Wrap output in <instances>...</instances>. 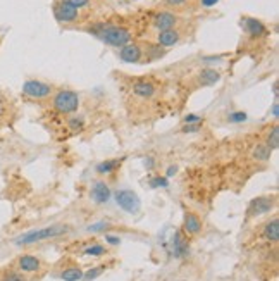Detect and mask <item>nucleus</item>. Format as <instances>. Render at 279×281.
I'll return each mask as SVG.
<instances>
[{
    "label": "nucleus",
    "mask_w": 279,
    "mask_h": 281,
    "mask_svg": "<svg viewBox=\"0 0 279 281\" xmlns=\"http://www.w3.org/2000/svg\"><path fill=\"white\" fill-rule=\"evenodd\" d=\"M67 231H69V226H66V224H50V226H47V228L33 229V231L24 233V235L16 238L14 244L19 247L21 245H31V244H36V242H44V240H49V238L66 235Z\"/></svg>",
    "instance_id": "1"
},
{
    "label": "nucleus",
    "mask_w": 279,
    "mask_h": 281,
    "mask_svg": "<svg viewBox=\"0 0 279 281\" xmlns=\"http://www.w3.org/2000/svg\"><path fill=\"white\" fill-rule=\"evenodd\" d=\"M79 95L72 90H59L54 95L52 105L59 114H74L79 109Z\"/></svg>",
    "instance_id": "2"
},
{
    "label": "nucleus",
    "mask_w": 279,
    "mask_h": 281,
    "mask_svg": "<svg viewBox=\"0 0 279 281\" xmlns=\"http://www.w3.org/2000/svg\"><path fill=\"white\" fill-rule=\"evenodd\" d=\"M97 36L100 38L104 44L110 45V47H119V49L131 42L130 29L123 28V26H112V24H107Z\"/></svg>",
    "instance_id": "3"
},
{
    "label": "nucleus",
    "mask_w": 279,
    "mask_h": 281,
    "mask_svg": "<svg viewBox=\"0 0 279 281\" xmlns=\"http://www.w3.org/2000/svg\"><path fill=\"white\" fill-rule=\"evenodd\" d=\"M114 198L117 202V206L126 211L128 214H138L141 209V202L138 198V195L131 190H117L114 193Z\"/></svg>",
    "instance_id": "4"
},
{
    "label": "nucleus",
    "mask_w": 279,
    "mask_h": 281,
    "mask_svg": "<svg viewBox=\"0 0 279 281\" xmlns=\"http://www.w3.org/2000/svg\"><path fill=\"white\" fill-rule=\"evenodd\" d=\"M23 93L29 99H49L54 93V87L40 79H28L23 83Z\"/></svg>",
    "instance_id": "5"
},
{
    "label": "nucleus",
    "mask_w": 279,
    "mask_h": 281,
    "mask_svg": "<svg viewBox=\"0 0 279 281\" xmlns=\"http://www.w3.org/2000/svg\"><path fill=\"white\" fill-rule=\"evenodd\" d=\"M54 18L62 24H71L79 19V11L69 6L66 0H61V2H55L54 6Z\"/></svg>",
    "instance_id": "6"
},
{
    "label": "nucleus",
    "mask_w": 279,
    "mask_h": 281,
    "mask_svg": "<svg viewBox=\"0 0 279 281\" xmlns=\"http://www.w3.org/2000/svg\"><path fill=\"white\" fill-rule=\"evenodd\" d=\"M152 23H153V28H157L158 31H164V29H173L178 26L179 18L174 12L161 11V12H157V14H153Z\"/></svg>",
    "instance_id": "7"
},
{
    "label": "nucleus",
    "mask_w": 279,
    "mask_h": 281,
    "mask_svg": "<svg viewBox=\"0 0 279 281\" xmlns=\"http://www.w3.org/2000/svg\"><path fill=\"white\" fill-rule=\"evenodd\" d=\"M119 57L123 62H140V59H143V49L138 44H126L119 50Z\"/></svg>",
    "instance_id": "8"
},
{
    "label": "nucleus",
    "mask_w": 279,
    "mask_h": 281,
    "mask_svg": "<svg viewBox=\"0 0 279 281\" xmlns=\"http://www.w3.org/2000/svg\"><path fill=\"white\" fill-rule=\"evenodd\" d=\"M274 207V200L270 197H257L248 206V216H260L269 212Z\"/></svg>",
    "instance_id": "9"
},
{
    "label": "nucleus",
    "mask_w": 279,
    "mask_h": 281,
    "mask_svg": "<svg viewBox=\"0 0 279 281\" xmlns=\"http://www.w3.org/2000/svg\"><path fill=\"white\" fill-rule=\"evenodd\" d=\"M242 24H243L245 31L253 38H260V36L269 35V29L265 28V24L260 23V21L255 18H245L242 21Z\"/></svg>",
    "instance_id": "10"
},
{
    "label": "nucleus",
    "mask_w": 279,
    "mask_h": 281,
    "mask_svg": "<svg viewBox=\"0 0 279 281\" xmlns=\"http://www.w3.org/2000/svg\"><path fill=\"white\" fill-rule=\"evenodd\" d=\"M179 42H181V33H179V29H176V28L158 31V35H157V45L164 47V49L178 45Z\"/></svg>",
    "instance_id": "11"
},
{
    "label": "nucleus",
    "mask_w": 279,
    "mask_h": 281,
    "mask_svg": "<svg viewBox=\"0 0 279 281\" xmlns=\"http://www.w3.org/2000/svg\"><path fill=\"white\" fill-rule=\"evenodd\" d=\"M188 252H190V244H188V240L184 238V233L176 231L174 236H173V254H174V257H178V259L186 257Z\"/></svg>",
    "instance_id": "12"
},
{
    "label": "nucleus",
    "mask_w": 279,
    "mask_h": 281,
    "mask_svg": "<svg viewBox=\"0 0 279 281\" xmlns=\"http://www.w3.org/2000/svg\"><path fill=\"white\" fill-rule=\"evenodd\" d=\"M221 82V73L217 69H212V67H205V69L198 71V78H196V83L200 87H212Z\"/></svg>",
    "instance_id": "13"
},
{
    "label": "nucleus",
    "mask_w": 279,
    "mask_h": 281,
    "mask_svg": "<svg viewBox=\"0 0 279 281\" xmlns=\"http://www.w3.org/2000/svg\"><path fill=\"white\" fill-rule=\"evenodd\" d=\"M92 197L97 204H105L112 197V191H110V188L104 181H95V185L92 188Z\"/></svg>",
    "instance_id": "14"
},
{
    "label": "nucleus",
    "mask_w": 279,
    "mask_h": 281,
    "mask_svg": "<svg viewBox=\"0 0 279 281\" xmlns=\"http://www.w3.org/2000/svg\"><path fill=\"white\" fill-rule=\"evenodd\" d=\"M133 93L140 99H150L155 93V85L147 79H140V82L133 83Z\"/></svg>",
    "instance_id": "15"
},
{
    "label": "nucleus",
    "mask_w": 279,
    "mask_h": 281,
    "mask_svg": "<svg viewBox=\"0 0 279 281\" xmlns=\"http://www.w3.org/2000/svg\"><path fill=\"white\" fill-rule=\"evenodd\" d=\"M40 267H42V262L35 255H21L18 259V269L23 272H35Z\"/></svg>",
    "instance_id": "16"
},
{
    "label": "nucleus",
    "mask_w": 279,
    "mask_h": 281,
    "mask_svg": "<svg viewBox=\"0 0 279 281\" xmlns=\"http://www.w3.org/2000/svg\"><path fill=\"white\" fill-rule=\"evenodd\" d=\"M184 231L190 233V235H196V233H200L202 229V221L196 214H193V212H186L184 214Z\"/></svg>",
    "instance_id": "17"
},
{
    "label": "nucleus",
    "mask_w": 279,
    "mask_h": 281,
    "mask_svg": "<svg viewBox=\"0 0 279 281\" xmlns=\"http://www.w3.org/2000/svg\"><path fill=\"white\" fill-rule=\"evenodd\" d=\"M262 236L269 242H277L279 240V221L277 219L269 221L264 226V229H262Z\"/></svg>",
    "instance_id": "18"
},
{
    "label": "nucleus",
    "mask_w": 279,
    "mask_h": 281,
    "mask_svg": "<svg viewBox=\"0 0 279 281\" xmlns=\"http://www.w3.org/2000/svg\"><path fill=\"white\" fill-rule=\"evenodd\" d=\"M270 155H272V150H270L265 143H259V145L252 150V157L255 160H259V163H267L270 159Z\"/></svg>",
    "instance_id": "19"
},
{
    "label": "nucleus",
    "mask_w": 279,
    "mask_h": 281,
    "mask_svg": "<svg viewBox=\"0 0 279 281\" xmlns=\"http://www.w3.org/2000/svg\"><path fill=\"white\" fill-rule=\"evenodd\" d=\"M119 166H121V160H119V159L104 160V163H100V164L97 166V173H100V174H110V173H114L115 169H119Z\"/></svg>",
    "instance_id": "20"
},
{
    "label": "nucleus",
    "mask_w": 279,
    "mask_h": 281,
    "mask_svg": "<svg viewBox=\"0 0 279 281\" xmlns=\"http://www.w3.org/2000/svg\"><path fill=\"white\" fill-rule=\"evenodd\" d=\"M61 279L64 281H79L83 279V271L79 267H69V269L61 272Z\"/></svg>",
    "instance_id": "21"
},
{
    "label": "nucleus",
    "mask_w": 279,
    "mask_h": 281,
    "mask_svg": "<svg viewBox=\"0 0 279 281\" xmlns=\"http://www.w3.org/2000/svg\"><path fill=\"white\" fill-rule=\"evenodd\" d=\"M265 145H267L270 150H276L279 145V126L274 125L272 130L269 131L267 138H265Z\"/></svg>",
    "instance_id": "22"
},
{
    "label": "nucleus",
    "mask_w": 279,
    "mask_h": 281,
    "mask_svg": "<svg viewBox=\"0 0 279 281\" xmlns=\"http://www.w3.org/2000/svg\"><path fill=\"white\" fill-rule=\"evenodd\" d=\"M67 126L71 128L72 131H83L85 128V117L83 116H74L67 121Z\"/></svg>",
    "instance_id": "23"
},
{
    "label": "nucleus",
    "mask_w": 279,
    "mask_h": 281,
    "mask_svg": "<svg viewBox=\"0 0 279 281\" xmlns=\"http://www.w3.org/2000/svg\"><path fill=\"white\" fill-rule=\"evenodd\" d=\"M164 54H166V50H164V47H161V45H152L148 49V59L150 61H157V59H161Z\"/></svg>",
    "instance_id": "24"
},
{
    "label": "nucleus",
    "mask_w": 279,
    "mask_h": 281,
    "mask_svg": "<svg viewBox=\"0 0 279 281\" xmlns=\"http://www.w3.org/2000/svg\"><path fill=\"white\" fill-rule=\"evenodd\" d=\"M102 272H104V266H102V267H93V269L83 272V279H85V281H92V279L98 278V276H100Z\"/></svg>",
    "instance_id": "25"
},
{
    "label": "nucleus",
    "mask_w": 279,
    "mask_h": 281,
    "mask_svg": "<svg viewBox=\"0 0 279 281\" xmlns=\"http://www.w3.org/2000/svg\"><path fill=\"white\" fill-rule=\"evenodd\" d=\"M105 252H107L105 247H102V245H92V247H88V249H85V254H87V255H93V257L104 255Z\"/></svg>",
    "instance_id": "26"
},
{
    "label": "nucleus",
    "mask_w": 279,
    "mask_h": 281,
    "mask_svg": "<svg viewBox=\"0 0 279 281\" xmlns=\"http://www.w3.org/2000/svg\"><path fill=\"white\" fill-rule=\"evenodd\" d=\"M69 6H72L74 9H87V7L92 6V0H66Z\"/></svg>",
    "instance_id": "27"
},
{
    "label": "nucleus",
    "mask_w": 279,
    "mask_h": 281,
    "mask_svg": "<svg viewBox=\"0 0 279 281\" xmlns=\"http://www.w3.org/2000/svg\"><path fill=\"white\" fill-rule=\"evenodd\" d=\"M204 126V121L200 123H188V125H184L181 128L183 133H195V131H200V128Z\"/></svg>",
    "instance_id": "28"
},
{
    "label": "nucleus",
    "mask_w": 279,
    "mask_h": 281,
    "mask_svg": "<svg viewBox=\"0 0 279 281\" xmlns=\"http://www.w3.org/2000/svg\"><path fill=\"white\" fill-rule=\"evenodd\" d=\"M247 112H243V110H238V112H231L229 114V121L231 123H243V121H247Z\"/></svg>",
    "instance_id": "29"
},
{
    "label": "nucleus",
    "mask_w": 279,
    "mask_h": 281,
    "mask_svg": "<svg viewBox=\"0 0 279 281\" xmlns=\"http://www.w3.org/2000/svg\"><path fill=\"white\" fill-rule=\"evenodd\" d=\"M110 228V224L109 223H105V221H100V223H97V224H92V226H88V231H92V233H98V231H105V229H109Z\"/></svg>",
    "instance_id": "30"
},
{
    "label": "nucleus",
    "mask_w": 279,
    "mask_h": 281,
    "mask_svg": "<svg viewBox=\"0 0 279 281\" xmlns=\"http://www.w3.org/2000/svg\"><path fill=\"white\" fill-rule=\"evenodd\" d=\"M167 185H169V183H167V178H161V176H157V178H152V180H150V186H152V188H158V186H162V188H166Z\"/></svg>",
    "instance_id": "31"
},
{
    "label": "nucleus",
    "mask_w": 279,
    "mask_h": 281,
    "mask_svg": "<svg viewBox=\"0 0 279 281\" xmlns=\"http://www.w3.org/2000/svg\"><path fill=\"white\" fill-rule=\"evenodd\" d=\"M0 281H24V276L18 274V272H9V274H6Z\"/></svg>",
    "instance_id": "32"
},
{
    "label": "nucleus",
    "mask_w": 279,
    "mask_h": 281,
    "mask_svg": "<svg viewBox=\"0 0 279 281\" xmlns=\"http://www.w3.org/2000/svg\"><path fill=\"white\" fill-rule=\"evenodd\" d=\"M188 0H164V6H167V7H181Z\"/></svg>",
    "instance_id": "33"
},
{
    "label": "nucleus",
    "mask_w": 279,
    "mask_h": 281,
    "mask_svg": "<svg viewBox=\"0 0 279 281\" xmlns=\"http://www.w3.org/2000/svg\"><path fill=\"white\" fill-rule=\"evenodd\" d=\"M204 121V117L202 116H195V114H188V116H184V125H188V123H200Z\"/></svg>",
    "instance_id": "34"
},
{
    "label": "nucleus",
    "mask_w": 279,
    "mask_h": 281,
    "mask_svg": "<svg viewBox=\"0 0 279 281\" xmlns=\"http://www.w3.org/2000/svg\"><path fill=\"white\" fill-rule=\"evenodd\" d=\"M105 240L109 242L110 245H119V244H121V240H119L117 236H114V235H105Z\"/></svg>",
    "instance_id": "35"
},
{
    "label": "nucleus",
    "mask_w": 279,
    "mask_h": 281,
    "mask_svg": "<svg viewBox=\"0 0 279 281\" xmlns=\"http://www.w3.org/2000/svg\"><path fill=\"white\" fill-rule=\"evenodd\" d=\"M217 2L219 0H200L202 7H212V6H216Z\"/></svg>",
    "instance_id": "36"
},
{
    "label": "nucleus",
    "mask_w": 279,
    "mask_h": 281,
    "mask_svg": "<svg viewBox=\"0 0 279 281\" xmlns=\"http://www.w3.org/2000/svg\"><path fill=\"white\" fill-rule=\"evenodd\" d=\"M279 116V105L277 102H274L272 104V117H277Z\"/></svg>",
    "instance_id": "37"
},
{
    "label": "nucleus",
    "mask_w": 279,
    "mask_h": 281,
    "mask_svg": "<svg viewBox=\"0 0 279 281\" xmlns=\"http://www.w3.org/2000/svg\"><path fill=\"white\" fill-rule=\"evenodd\" d=\"M176 173H178V168H176V166H171V168L167 169V176H173Z\"/></svg>",
    "instance_id": "38"
},
{
    "label": "nucleus",
    "mask_w": 279,
    "mask_h": 281,
    "mask_svg": "<svg viewBox=\"0 0 279 281\" xmlns=\"http://www.w3.org/2000/svg\"><path fill=\"white\" fill-rule=\"evenodd\" d=\"M145 166H147L148 169H152V166H153V159H150V157H148V159L145 160Z\"/></svg>",
    "instance_id": "39"
}]
</instances>
